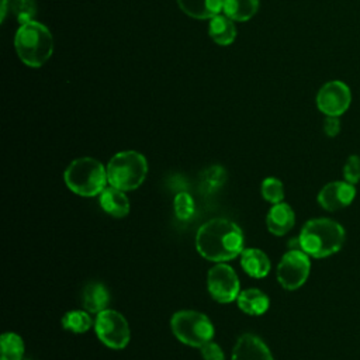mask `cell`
<instances>
[{
	"label": "cell",
	"mask_w": 360,
	"mask_h": 360,
	"mask_svg": "<svg viewBox=\"0 0 360 360\" xmlns=\"http://www.w3.org/2000/svg\"><path fill=\"white\" fill-rule=\"evenodd\" d=\"M345 228L329 218L309 219L298 236L301 250L315 259L328 257L340 250L345 243Z\"/></svg>",
	"instance_id": "7a4b0ae2"
},
{
	"label": "cell",
	"mask_w": 360,
	"mask_h": 360,
	"mask_svg": "<svg viewBox=\"0 0 360 360\" xmlns=\"http://www.w3.org/2000/svg\"><path fill=\"white\" fill-rule=\"evenodd\" d=\"M91 325L93 321L90 318V312L86 309H72L62 316V328L73 333H84L91 328Z\"/></svg>",
	"instance_id": "44dd1931"
},
{
	"label": "cell",
	"mask_w": 360,
	"mask_h": 360,
	"mask_svg": "<svg viewBox=\"0 0 360 360\" xmlns=\"http://www.w3.org/2000/svg\"><path fill=\"white\" fill-rule=\"evenodd\" d=\"M101 208L111 217L122 218L129 212V200L125 195V191L117 187H105L98 197Z\"/></svg>",
	"instance_id": "5bb4252c"
},
{
	"label": "cell",
	"mask_w": 360,
	"mask_h": 360,
	"mask_svg": "<svg viewBox=\"0 0 360 360\" xmlns=\"http://www.w3.org/2000/svg\"><path fill=\"white\" fill-rule=\"evenodd\" d=\"M7 4H8V0H1V20L6 18V14H7Z\"/></svg>",
	"instance_id": "f546056e"
},
{
	"label": "cell",
	"mask_w": 360,
	"mask_h": 360,
	"mask_svg": "<svg viewBox=\"0 0 360 360\" xmlns=\"http://www.w3.org/2000/svg\"><path fill=\"white\" fill-rule=\"evenodd\" d=\"M180 10L197 20H211L224 10L225 0H176Z\"/></svg>",
	"instance_id": "9a60e30c"
},
{
	"label": "cell",
	"mask_w": 360,
	"mask_h": 360,
	"mask_svg": "<svg viewBox=\"0 0 360 360\" xmlns=\"http://www.w3.org/2000/svg\"><path fill=\"white\" fill-rule=\"evenodd\" d=\"M345 181L356 184L360 180V158L357 155H350L343 166Z\"/></svg>",
	"instance_id": "4316f807"
},
{
	"label": "cell",
	"mask_w": 360,
	"mask_h": 360,
	"mask_svg": "<svg viewBox=\"0 0 360 360\" xmlns=\"http://www.w3.org/2000/svg\"><path fill=\"white\" fill-rule=\"evenodd\" d=\"M108 302H110V294L107 287L103 283L91 281L86 284L82 292V304L87 312L97 315L101 311L107 309Z\"/></svg>",
	"instance_id": "e0dca14e"
},
{
	"label": "cell",
	"mask_w": 360,
	"mask_h": 360,
	"mask_svg": "<svg viewBox=\"0 0 360 360\" xmlns=\"http://www.w3.org/2000/svg\"><path fill=\"white\" fill-rule=\"evenodd\" d=\"M1 359L0 360H22L24 340L14 332H4L0 338Z\"/></svg>",
	"instance_id": "7402d4cb"
},
{
	"label": "cell",
	"mask_w": 360,
	"mask_h": 360,
	"mask_svg": "<svg viewBox=\"0 0 360 360\" xmlns=\"http://www.w3.org/2000/svg\"><path fill=\"white\" fill-rule=\"evenodd\" d=\"M10 7L17 17L20 25L32 21L37 13V6L34 0H10Z\"/></svg>",
	"instance_id": "484cf974"
},
{
	"label": "cell",
	"mask_w": 360,
	"mask_h": 360,
	"mask_svg": "<svg viewBox=\"0 0 360 360\" xmlns=\"http://www.w3.org/2000/svg\"><path fill=\"white\" fill-rule=\"evenodd\" d=\"M208 35L215 44L221 46L231 45L236 38V27L233 20H231L225 14L215 15L210 20Z\"/></svg>",
	"instance_id": "ac0fdd59"
},
{
	"label": "cell",
	"mask_w": 360,
	"mask_h": 360,
	"mask_svg": "<svg viewBox=\"0 0 360 360\" xmlns=\"http://www.w3.org/2000/svg\"><path fill=\"white\" fill-rule=\"evenodd\" d=\"M14 46L22 63L30 68H41L52 56L53 38L44 24L32 20L18 27Z\"/></svg>",
	"instance_id": "3957f363"
},
{
	"label": "cell",
	"mask_w": 360,
	"mask_h": 360,
	"mask_svg": "<svg viewBox=\"0 0 360 360\" xmlns=\"http://www.w3.org/2000/svg\"><path fill=\"white\" fill-rule=\"evenodd\" d=\"M207 285L211 297L221 304L235 301L240 292L239 278L235 270L229 264H225V262H219L210 269Z\"/></svg>",
	"instance_id": "9c48e42d"
},
{
	"label": "cell",
	"mask_w": 360,
	"mask_h": 360,
	"mask_svg": "<svg viewBox=\"0 0 360 360\" xmlns=\"http://www.w3.org/2000/svg\"><path fill=\"white\" fill-rule=\"evenodd\" d=\"M148 174L146 158L136 150L115 153L107 165L108 183L122 191L138 188Z\"/></svg>",
	"instance_id": "5b68a950"
},
{
	"label": "cell",
	"mask_w": 360,
	"mask_h": 360,
	"mask_svg": "<svg viewBox=\"0 0 360 360\" xmlns=\"http://www.w3.org/2000/svg\"><path fill=\"white\" fill-rule=\"evenodd\" d=\"M240 264L249 276L255 278H263L270 271V259L267 255L256 248H248L243 249L240 253Z\"/></svg>",
	"instance_id": "2e32d148"
},
{
	"label": "cell",
	"mask_w": 360,
	"mask_h": 360,
	"mask_svg": "<svg viewBox=\"0 0 360 360\" xmlns=\"http://www.w3.org/2000/svg\"><path fill=\"white\" fill-rule=\"evenodd\" d=\"M198 253L211 262H228L243 250L242 229L225 218H214L202 224L195 235Z\"/></svg>",
	"instance_id": "6da1fadb"
},
{
	"label": "cell",
	"mask_w": 360,
	"mask_h": 360,
	"mask_svg": "<svg viewBox=\"0 0 360 360\" xmlns=\"http://www.w3.org/2000/svg\"><path fill=\"white\" fill-rule=\"evenodd\" d=\"M259 10V0H225L224 13L233 21H248Z\"/></svg>",
	"instance_id": "ffe728a7"
},
{
	"label": "cell",
	"mask_w": 360,
	"mask_h": 360,
	"mask_svg": "<svg viewBox=\"0 0 360 360\" xmlns=\"http://www.w3.org/2000/svg\"><path fill=\"white\" fill-rule=\"evenodd\" d=\"M232 360H273V356L267 345L259 336L243 333L233 346Z\"/></svg>",
	"instance_id": "7c38bea8"
},
{
	"label": "cell",
	"mask_w": 360,
	"mask_h": 360,
	"mask_svg": "<svg viewBox=\"0 0 360 360\" xmlns=\"http://www.w3.org/2000/svg\"><path fill=\"white\" fill-rule=\"evenodd\" d=\"M323 131L328 136L333 138L340 132V120L339 117H328L323 121Z\"/></svg>",
	"instance_id": "f1b7e54d"
},
{
	"label": "cell",
	"mask_w": 360,
	"mask_h": 360,
	"mask_svg": "<svg viewBox=\"0 0 360 360\" xmlns=\"http://www.w3.org/2000/svg\"><path fill=\"white\" fill-rule=\"evenodd\" d=\"M350 101V89L340 80L325 83L316 94V107L328 117H340L349 108Z\"/></svg>",
	"instance_id": "30bf717a"
},
{
	"label": "cell",
	"mask_w": 360,
	"mask_h": 360,
	"mask_svg": "<svg viewBox=\"0 0 360 360\" xmlns=\"http://www.w3.org/2000/svg\"><path fill=\"white\" fill-rule=\"evenodd\" d=\"M356 197L354 184L347 181H330L318 193V202L326 211H336L347 207Z\"/></svg>",
	"instance_id": "8fae6325"
},
{
	"label": "cell",
	"mask_w": 360,
	"mask_h": 360,
	"mask_svg": "<svg viewBox=\"0 0 360 360\" xmlns=\"http://www.w3.org/2000/svg\"><path fill=\"white\" fill-rule=\"evenodd\" d=\"M226 180V172L219 165H212L201 173V188L204 193H215Z\"/></svg>",
	"instance_id": "603a6c76"
},
{
	"label": "cell",
	"mask_w": 360,
	"mask_h": 360,
	"mask_svg": "<svg viewBox=\"0 0 360 360\" xmlns=\"http://www.w3.org/2000/svg\"><path fill=\"white\" fill-rule=\"evenodd\" d=\"M63 180L68 188L79 195H100L108 181L107 167L94 158H79L66 167Z\"/></svg>",
	"instance_id": "277c9868"
},
{
	"label": "cell",
	"mask_w": 360,
	"mask_h": 360,
	"mask_svg": "<svg viewBox=\"0 0 360 360\" xmlns=\"http://www.w3.org/2000/svg\"><path fill=\"white\" fill-rule=\"evenodd\" d=\"M200 352L204 360H224V352L221 346L212 340L202 345L200 347Z\"/></svg>",
	"instance_id": "83f0119b"
},
{
	"label": "cell",
	"mask_w": 360,
	"mask_h": 360,
	"mask_svg": "<svg viewBox=\"0 0 360 360\" xmlns=\"http://www.w3.org/2000/svg\"><path fill=\"white\" fill-rule=\"evenodd\" d=\"M309 271V256L301 249H290L277 266V280L285 290H297L307 281Z\"/></svg>",
	"instance_id": "ba28073f"
},
{
	"label": "cell",
	"mask_w": 360,
	"mask_h": 360,
	"mask_svg": "<svg viewBox=\"0 0 360 360\" xmlns=\"http://www.w3.org/2000/svg\"><path fill=\"white\" fill-rule=\"evenodd\" d=\"M295 222V214L287 202H277L269 210L266 217L267 229L277 236L287 233Z\"/></svg>",
	"instance_id": "4fadbf2b"
},
{
	"label": "cell",
	"mask_w": 360,
	"mask_h": 360,
	"mask_svg": "<svg viewBox=\"0 0 360 360\" xmlns=\"http://www.w3.org/2000/svg\"><path fill=\"white\" fill-rule=\"evenodd\" d=\"M262 195L271 204L281 202L284 198V187L281 180L276 177H267L262 183Z\"/></svg>",
	"instance_id": "d4e9b609"
},
{
	"label": "cell",
	"mask_w": 360,
	"mask_h": 360,
	"mask_svg": "<svg viewBox=\"0 0 360 360\" xmlns=\"http://www.w3.org/2000/svg\"><path fill=\"white\" fill-rule=\"evenodd\" d=\"M174 215L180 221H188L195 211V204L193 197L186 191H179L173 201Z\"/></svg>",
	"instance_id": "cb8c5ba5"
},
{
	"label": "cell",
	"mask_w": 360,
	"mask_h": 360,
	"mask_svg": "<svg viewBox=\"0 0 360 360\" xmlns=\"http://www.w3.org/2000/svg\"><path fill=\"white\" fill-rule=\"evenodd\" d=\"M238 307L248 315H263L269 309V297L259 288H248L239 292Z\"/></svg>",
	"instance_id": "d6986e66"
},
{
	"label": "cell",
	"mask_w": 360,
	"mask_h": 360,
	"mask_svg": "<svg viewBox=\"0 0 360 360\" xmlns=\"http://www.w3.org/2000/svg\"><path fill=\"white\" fill-rule=\"evenodd\" d=\"M94 330L101 343L111 349H124L131 338L125 316L118 311L108 308L97 314Z\"/></svg>",
	"instance_id": "52a82bcc"
},
{
	"label": "cell",
	"mask_w": 360,
	"mask_h": 360,
	"mask_svg": "<svg viewBox=\"0 0 360 360\" xmlns=\"http://www.w3.org/2000/svg\"><path fill=\"white\" fill-rule=\"evenodd\" d=\"M170 326L174 336L187 346L201 347L214 338L212 322L198 311H177L170 319Z\"/></svg>",
	"instance_id": "8992f818"
}]
</instances>
